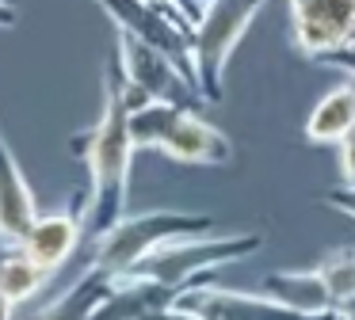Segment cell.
Wrapping results in <instances>:
<instances>
[{
    "label": "cell",
    "mask_w": 355,
    "mask_h": 320,
    "mask_svg": "<svg viewBox=\"0 0 355 320\" xmlns=\"http://www.w3.org/2000/svg\"><path fill=\"white\" fill-rule=\"evenodd\" d=\"M73 152L88 168V217L85 233L100 236L126 213L130 198V164H134V134H130V107L123 99V65L119 53H111L103 69V111L96 126L73 137Z\"/></svg>",
    "instance_id": "1"
},
{
    "label": "cell",
    "mask_w": 355,
    "mask_h": 320,
    "mask_svg": "<svg viewBox=\"0 0 355 320\" xmlns=\"http://www.w3.org/2000/svg\"><path fill=\"white\" fill-rule=\"evenodd\" d=\"M218 233V217L210 213H184V210H146V213H123L111 229L92 236V263L96 271L123 278L138 259H146L153 248L176 236H199Z\"/></svg>",
    "instance_id": "2"
},
{
    "label": "cell",
    "mask_w": 355,
    "mask_h": 320,
    "mask_svg": "<svg viewBox=\"0 0 355 320\" xmlns=\"http://www.w3.org/2000/svg\"><path fill=\"white\" fill-rule=\"evenodd\" d=\"M263 248L260 233H199V236H176V240H164L161 248H153L146 259L130 267L126 274L134 278H153L164 286L184 290L187 282L207 278L210 271L225 263H237L248 259Z\"/></svg>",
    "instance_id": "3"
},
{
    "label": "cell",
    "mask_w": 355,
    "mask_h": 320,
    "mask_svg": "<svg viewBox=\"0 0 355 320\" xmlns=\"http://www.w3.org/2000/svg\"><path fill=\"white\" fill-rule=\"evenodd\" d=\"M268 0H207L191 27V53H195V76L207 103H218L225 88V65L233 50L241 46L245 30L260 15Z\"/></svg>",
    "instance_id": "4"
},
{
    "label": "cell",
    "mask_w": 355,
    "mask_h": 320,
    "mask_svg": "<svg viewBox=\"0 0 355 320\" xmlns=\"http://www.w3.org/2000/svg\"><path fill=\"white\" fill-rule=\"evenodd\" d=\"M176 305L184 312H191L195 320H336V312H309L286 309V305L271 301L268 294H245V290H222L214 282H187L176 294Z\"/></svg>",
    "instance_id": "5"
},
{
    "label": "cell",
    "mask_w": 355,
    "mask_h": 320,
    "mask_svg": "<svg viewBox=\"0 0 355 320\" xmlns=\"http://www.w3.org/2000/svg\"><path fill=\"white\" fill-rule=\"evenodd\" d=\"M115 53H119L123 73L130 76L134 84H141V88H146L153 99H172V103H184V107L207 103V99H202V91L184 76V69H180L164 50H157L153 42L130 35V30H119Z\"/></svg>",
    "instance_id": "6"
},
{
    "label": "cell",
    "mask_w": 355,
    "mask_h": 320,
    "mask_svg": "<svg viewBox=\"0 0 355 320\" xmlns=\"http://www.w3.org/2000/svg\"><path fill=\"white\" fill-rule=\"evenodd\" d=\"M294 23V46L317 61L355 38V0H286Z\"/></svg>",
    "instance_id": "7"
},
{
    "label": "cell",
    "mask_w": 355,
    "mask_h": 320,
    "mask_svg": "<svg viewBox=\"0 0 355 320\" xmlns=\"http://www.w3.org/2000/svg\"><path fill=\"white\" fill-rule=\"evenodd\" d=\"M85 217H88V195L77 190L65 210L39 213L35 225H31V233L24 236L19 248H24L46 274H54L58 267L73 256V248L80 244V236H85Z\"/></svg>",
    "instance_id": "8"
},
{
    "label": "cell",
    "mask_w": 355,
    "mask_h": 320,
    "mask_svg": "<svg viewBox=\"0 0 355 320\" xmlns=\"http://www.w3.org/2000/svg\"><path fill=\"white\" fill-rule=\"evenodd\" d=\"M157 152H164L168 160H180V164H230L233 141L214 122L202 118L195 107H184L168 126V134L161 137Z\"/></svg>",
    "instance_id": "9"
},
{
    "label": "cell",
    "mask_w": 355,
    "mask_h": 320,
    "mask_svg": "<svg viewBox=\"0 0 355 320\" xmlns=\"http://www.w3.org/2000/svg\"><path fill=\"white\" fill-rule=\"evenodd\" d=\"M35 217H39V206H35L31 183L0 134V244H24Z\"/></svg>",
    "instance_id": "10"
},
{
    "label": "cell",
    "mask_w": 355,
    "mask_h": 320,
    "mask_svg": "<svg viewBox=\"0 0 355 320\" xmlns=\"http://www.w3.org/2000/svg\"><path fill=\"white\" fill-rule=\"evenodd\" d=\"M260 294H268L271 301L286 305V309L309 312V317H321V312H336L332 294L324 286L321 271L317 267H302V271H271L263 274Z\"/></svg>",
    "instance_id": "11"
},
{
    "label": "cell",
    "mask_w": 355,
    "mask_h": 320,
    "mask_svg": "<svg viewBox=\"0 0 355 320\" xmlns=\"http://www.w3.org/2000/svg\"><path fill=\"white\" fill-rule=\"evenodd\" d=\"M355 126V76L321 96V103L306 118V137L313 145H340L344 134Z\"/></svg>",
    "instance_id": "12"
},
{
    "label": "cell",
    "mask_w": 355,
    "mask_h": 320,
    "mask_svg": "<svg viewBox=\"0 0 355 320\" xmlns=\"http://www.w3.org/2000/svg\"><path fill=\"white\" fill-rule=\"evenodd\" d=\"M111 282H115L111 274H103V271H96V267H88V271L80 274V278L73 282V286L65 290L58 301H50L35 320H92L96 309H100V301L107 297Z\"/></svg>",
    "instance_id": "13"
},
{
    "label": "cell",
    "mask_w": 355,
    "mask_h": 320,
    "mask_svg": "<svg viewBox=\"0 0 355 320\" xmlns=\"http://www.w3.org/2000/svg\"><path fill=\"white\" fill-rule=\"evenodd\" d=\"M46 278H50V274L42 271V267L35 263L19 244H8V251L0 256V294L8 297L12 305L31 301V297L42 290V282H46Z\"/></svg>",
    "instance_id": "14"
},
{
    "label": "cell",
    "mask_w": 355,
    "mask_h": 320,
    "mask_svg": "<svg viewBox=\"0 0 355 320\" xmlns=\"http://www.w3.org/2000/svg\"><path fill=\"white\" fill-rule=\"evenodd\" d=\"M180 111H184V103H172V99H153V103H146L141 111H130L134 145H138V149H157Z\"/></svg>",
    "instance_id": "15"
},
{
    "label": "cell",
    "mask_w": 355,
    "mask_h": 320,
    "mask_svg": "<svg viewBox=\"0 0 355 320\" xmlns=\"http://www.w3.org/2000/svg\"><path fill=\"white\" fill-rule=\"evenodd\" d=\"M313 267L321 271L324 286H329V294H332V305H336V312H340L355 297V244L321 256Z\"/></svg>",
    "instance_id": "16"
},
{
    "label": "cell",
    "mask_w": 355,
    "mask_h": 320,
    "mask_svg": "<svg viewBox=\"0 0 355 320\" xmlns=\"http://www.w3.org/2000/svg\"><path fill=\"white\" fill-rule=\"evenodd\" d=\"M336 149H340V175H344L347 187H355V126L344 134V141Z\"/></svg>",
    "instance_id": "17"
},
{
    "label": "cell",
    "mask_w": 355,
    "mask_h": 320,
    "mask_svg": "<svg viewBox=\"0 0 355 320\" xmlns=\"http://www.w3.org/2000/svg\"><path fill=\"white\" fill-rule=\"evenodd\" d=\"M324 206H329V210H336V213H344V217H352L355 221V187H336V190H329V195L321 198Z\"/></svg>",
    "instance_id": "18"
},
{
    "label": "cell",
    "mask_w": 355,
    "mask_h": 320,
    "mask_svg": "<svg viewBox=\"0 0 355 320\" xmlns=\"http://www.w3.org/2000/svg\"><path fill=\"white\" fill-rule=\"evenodd\" d=\"M16 19H19L16 8H12L8 0H0V27H16Z\"/></svg>",
    "instance_id": "19"
},
{
    "label": "cell",
    "mask_w": 355,
    "mask_h": 320,
    "mask_svg": "<svg viewBox=\"0 0 355 320\" xmlns=\"http://www.w3.org/2000/svg\"><path fill=\"white\" fill-rule=\"evenodd\" d=\"M340 312H344L347 320H355V297H352V301H347V305H344V309H340Z\"/></svg>",
    "instance_id": "20"
},
{
    "label": "cell",
    "mask_w": 355,
    "mask_h": 320,
    "mask_svg": "<svg viewBox=\"0 0 355 320\" xmlns=\"http://www.w3.org/2000/svg\"><path fill=\"white\" fill-rule=\"evenodd\" d=\"M336 320H347V317H344V312H336Z\"/></svg>",
    "instance_id": "21"
},
{
    "label": "cell",
    "mask_w": 355,
    "mask_h": 320,
    "mask_svg": "<svg viewBox=\"0 0 355 320\" xmlns=\"http://www.w3.org/2000/svg\"><path fill=\"white\" fill-rule=\"evenodd\" d=\"M352 42H355V38H352Z\"/></svg>",
    "instance_id": "22"
}]
</instances>
